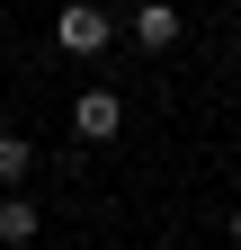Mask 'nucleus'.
<instances>
[{
	"instance_id": "obj_2",
	"label": "nucleus",
	"mask_w": 241,
	"mask_h": 250,
	"mask_svg": "<svg viewBox=\"0 0 241 250\" xmlns=\"http://www.w3.org/2000/svg\"><path fill=\"white\" fill-rule=\"evenodd\" d=\"M125 134V99L116 89H80L72 99V143H116Z\"/></svg>"
},
{
	"instance_id": "obj_6",
	"label": "nucleus",
	"mask_w": 241,
	"mask_h": 250,
	"mask_svg": "<svg viewBox=\"0 0 241 250\" xmlns=\"http://www.w3.org/2000/svg\"><path fill=\"white\" fill-rule=\"evenodd\" d=\"M223 232H232V250H241V206H232V224H223Z\"/></svg>"
},
{
	"instance_id": "obj_3",
	"label": "nucleus",
	"mask_w": 241,
	"mask_h": 250,
	"mask_svg": "<svg viewBox=\"0 0 241 250\" xmlns=\"http://www.w3.org/2000/svg\"><path fill=\"white\" fill-rule=\"evenodd\" d=\"M125 36H134L143 54H170L179 36H188V18H179V9H170V0H143V9L125 18Z\"/></svg>"
},
{
	"instance_id": "obj_5",
	"label": "nucleus",
	"mask_w": 241,
	"mask_h": 250,
	"mask_svg": "<svg viewBox=\"0 0 241 250\" xmlns=\"http://www.w3.org/2000/svg\"><path fill=\"white\" fill-rule=\"evenodd\" d=\"M27 170H36V143H27V134H0V188H18Z\"/></svg>"
},
{
	"instance_id": "obj_1",
	"label": "nucleus",
	"mask_w": 241,
	"mask_h": 250,
	"mask_svg": "<svg viewBox=\"0 0 241 250\" xmlns=\"http://www.w3.org/2000/svg\"><path fill=\"white\" fill-rule=\"evenodd\" d=\"M54 45L89 62V54H107V45H116V18L99 9V0H72V9H54Z\"/></svg>"
},
{
	"instance_id": "obj_4",
	"label": "nucleus",
	"mask_w": 241,
	"mask_h": 250,
	"mask_svg": "<svg viewBox=\"0 0 241 250\" xmlns=\"http://www.w3.org/2000/svg\"><path fill=\"white\" fill-rule=\"evenodd\" d=\"M36 232H45V214L27 206L18 188H0V250H27V241H36Z\"/></svg>"
}]
</instances>
